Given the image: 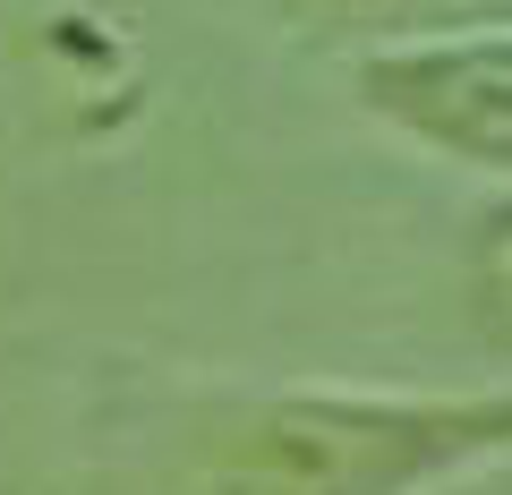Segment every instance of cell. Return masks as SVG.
<instances>
[{
    "instance_id": "obj_1",
    "label": "cell",
    "mask_w": 512,
    "mask_h": 495,
    "mask_svg": "<svg viewBox=\"0 0 512 495\" xmlns=\"http://www.w3.org/2000/svg\"><path fill=\"white\" fill-rule=\"evenodd\" d=\"M512 453V393H274L231 427L205 495H427Z\"/></svg>"
},
{
    "instance_id": "obj_3",
    "label": "cell",
    "mask_w": 512,
    "mask_h": 495,
    "mask_svg": "<svg viewBox=\"0 0 512 495\" xmlns=\"http://www.w3.org/2000/svg\"><path fill=\"white\" fill-rule=\"evenodd\" d=\"M316 35L342 43H461V35H512V0H299Z\"/></svg>"
},
{
    "instance_id": "obj_2",
    "label": "cell",
    "mask_w": 512,
    "mask_h": 495,
    "mask_svg": "<svg viewBox=\"0 0 512 495\" xmlns=\"http://www.w3.org/2000/svg\"><path fill=\"white\" fill-rule=\"evenodd\" d=\"M359 94L393 129L427 137L436 154H461L478 171H512V35L376 52L359 69Z\"/></svg>"
}]
</instances>
